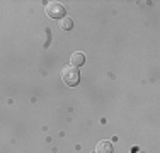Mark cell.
<instances>
[{"label": "cell", "mask_w": 160, "mask_h": 153, "mask_svg": "<svg viewBox=\"0 0 160 153\" xmlns=\"http://www.w3.org/2000/svg\"><path fill=\"white\" fill-rule=\"evenodd\" d=\"M62 80L67 83L68 87L78 85V82H80V72L75 67H72V65H70V67H63V70H62Z\"/></svg>", "instance_id": "1"}, {"label": "cell", "mask_w": 160, "mask_h": 153, "mask_svg": "<svg viewBox=\"0 0 160 153\" xmlns=\"http://www.w3.org/2000/svg\"><path fill=\"white\" fill-rule=\"evenodd\" d=\"M44 12L49 19H63L65 14H67V10H65L63 3L60 2H49L46 3V7H44Z\"/></svg>", "instance_id": "2"}, {"label": "cell", "mask_w": 160, "mask_h": 153, "mask_svg": "<svg viewBox=\"0 0 160 153\" xmlns=\"http://www.w3.org/2000/svg\"><path fill=\"white\" fill-rule=\"evenodd\" d=\"M70 61H72V67H82L83 63H85V55H83V53H73V55H72V58H70Z\"/></svg>", "instance_id": "3"}, {"label": "cell", "mask_w": 160, "mask_h": 153, "mask_svg": "<svg viewBox=\"0 0 160 153\" xmlns=\"http://www.w3.org/2000/svg\"><path fill=\"white\" fill-rule=\"evenodd\" d=\"M96 153H112V145L109 141H99L96 146Z\"/></svg>", "instance_id": "4"}, {"label": "cell", "mask_w": 160, "mask_h": 153, "mask_svg": "<svg viewBox=\"0 0 160 153\" xmlns=\"http://www.w3.org/2000/svg\"><path fill=\"white\" fill-rule=\"evenodd\" d=\"M60 29L62 31H70L72 29V26H73V21H72L70 17H67V15H65L63 19H60Z\"/></svg>", "instance_id": "5"}]
</instances>
